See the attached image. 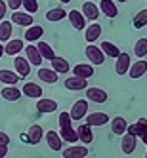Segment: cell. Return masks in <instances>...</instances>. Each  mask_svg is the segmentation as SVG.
Here are the masks:
<instances>
[{
    "label": "cell",
    "mask_w": 147,
    "mask_h": 158,
    "mask_svg": "<svg viewBox=\"0 0 147 158\" xmlns=\"http://www.w3.org/2000/svg\"><path fill=\"white\" fill-rule=\"evenodd\" d=\"M84 92H86V99L92 101V103H97V105L105 103V101L109 99V95H107L105 89H101V88H97V86H86Z\"/></svg>",
    "instance_id": "cell-1"
},
{
    "label": "cell",
    "mask_w": 147,
    "mask_h": 158,
    "mask_svg": "<svg viewBox=\"0 0 147 158\" xmlns=\"http://www.w3.org/2000/svg\"><path fill=\"white\" fill-rule=\"evenodd\" d=\"M86 57L90 59L92 65H103L105 63V53L101 52L99 46H96V44H92V42L86 46Z\"/></svg>",
    "instance_id": "cell-2"
},
{
    "label": "cell",
    "mask_w": 147,
    "mask_h": 158,
    "mask_svg": "<svg viewBox=\"0 0 147 158\" xmlns=\"http://www.w3.org/2000/svg\"><path fill=\"white\" fill-rule=\"evenodd\" d=\"M90 101L88 99H78V101H75V105H73V109H71V118L73 120H84V116L88 114V105Z\"/></svg>",
    "instance_id": "cell-3"
},
{
    "label": "cell",
    "mask_w": 147,
    "mask_h": 158,
    "mask_svg": "<svg viewBox=\"0 0 147 158\" xmlns=\"http://www.w3.org/2000/svg\"><path fill=\"white\" fill-rule=\"evenodd\" d=\"M88 147L84 145V143H80V145H76V143H73L67 151H63L61 154H63V158H86L88 156Z\"/></svg>",
    "instance_id": "cell-4"
},
{
    "label": "cell",
    "mask_w": 147,
    "mask_h": 158,
    "mask_svg": "<svg viewBox=\"0 0 147 158\" xmlns=\"http://www.w3.org/2000/svg\"><path fill=\"white\" fill-rule=\"evenodd\" d=\"M84 120H86L88 126H92V128L97 126V128H99V126H105V124H107L111 118H109L107 112H90V114L84 116Z\"/></svg>",
    "instance_id": "cell-5"
},
{
    "label": "cell",
    "mask_w": 147,
    "mask_h": 158,
    "mask_svg": "<svg viewBox=\"0 0 147 158\" xmlns=\"http://www.w3.org/2000/svg\"><path fill=\"white\" fill-rule=\"evenodd\" d=\"M145 73H147V61H145V57H140V61H136V63L130 65V69H128L126 74L130 78H134V80H138V78H141Z\"/></svg>",
    "instance_id": "cell-6"
},
{
    "label": "cell",
    "mask_w": 147,
    "mask_h": 158,
    "mask_svg": "<svg viewBox=\"0 0 147 158\" xmlns=\"http://www.w3.org/2000/svg\"><path fill=\"white\" fill-rule=\"evenodd\" d=\"M117 63H115V71H117V74H120V76H124L128 73V69H130V65H132V57L128 53H124V52H120L119 55H117Z\"/></svg>",
    "instance_id": "cell-7"
},
{
    "label": "cell",
    "mask_w": 147,
    "mask_h": 158,
    "mask_svg": "<svg viewBox=\"0 0 147 158\" xmlns=\"http://www.w3.org/2000/svg\"><path fill=\"white\" fill-rule=\"evenodd\" d=\"M88 86V78H80V76H69L65 80V88L69 92H82V89Z\"/></svg>",
    "instance_id": "cell-8"
},
{
    "label": "cell",
    "mask_w": 147,
    "mask_h": 158,
    "mask_svg": "<svg viewBox=\"0 0 147 158\" xmlns=\"http://www.w3.org/2000/svg\"><path fill=\"white\" fill-rule=\"evenodd\" d=\"M14 69H15V73L21 76V78H25V76H29L31 74V63L27 61V57H21V55H14Z\"/></svg>",
    "instance_id": "cell-9"
},
{
    "label": "cell",
    "mask_w": 147,
    "mask_h": 158,
    "mask_svg": "<svg viewBox=\"0 0 147 158\" xmlns=\"http://www.w3.org/2000/svg\"><path fill=\"white\" fill-rule=\"evenodd\" d=\"M67 17H69L73 29H76V31H84L86 29V17L82 15L80 10H71V12L67 14Z\"/></svg>",
    "instance_id": "cell-10"
},
{
    "label": "cell",
    "mask_w": 147,
    "mask_h": 158,
    "mask_svg": "<svg viewBox=\"0 0 147 158\" xmlns=\"http://www.w3.org/2000/svg\"><path fill=\"white\" fill-rule=\"evenodd\" d=\"M136 143H138V137H136V135H132V133H128V131L122 133L120 149H122L124 154H132V152L136 151Z\"/></svg>",
    "instance_id": "cell-11"
},
{
    "label": "cell",
    "mask_w": 147,
    "mask_h": 158,
    "mask_svg": "<svg viewBox=\"0 0 147 158\" xmlns=\"http://www.w3.org/2000/svg\"><path fill=\"white\" fill-rule=\"evenodd\" d=\"M37 110L40 114H50V112L58 110V103L54 99H46V97H38L37 99Z\"/></svg>",
    "instance_id": "cell-12"
},
{
    "label": "cell",
    "mask_w": 147,
    "mask_h": 158,
    "mask_svg": "<svg viewBox=\"0 0 147 158\" xmlns=\"http://www.w3.org/2000/svg\"><path fill=\"white\" fill-rule=\"evenodd\" d=\"M42 92H44V89L37 82H27V84H23V88H21V94H23L25 97H31V99L42 97Z\"/></svg>",
    "instance_id": "cell-13"
},
{
    "label": "cell",
    "mask_w": 147,
    "mask_h": 158,
    "mask_svg": "<svg viewBox=\"0 0 147 158\" xmlns=\"http://www.w3.org/2000/svg\"><path fill=\"white\" fill-rule=\"evenodd\" d=\"M42 139H44V130H42V126H40V124H32V126L29 128V131H27V141L31 145H38Z\"/></svg>",
    "instance_id": "cell-14"
},
{
    "label": "cell",
    "mask_w": 147,
    "mask_h": 158,
    "mask_svg": "<svg viewBox=\"0 0 147 158\" xmlns=\"http://www.w3.org/2000/svg\"><path fill=\"white\" fill-rule=\"evenodd\" d=\"M12 23L14 25H19V27H29L32 25L35 21H32V14H21L19 10H14V14H12Z\"/></svg>",
    "instance_id": "cell-15"
},
{
    "label": "cell",
    "mask_w": 147,
    "mask_h": 158,
    "mask_svg": "<svg viewBox=\"0 0 147 158\" xmlns=\"http://www.w3.org/2000/svg\"><path fill=\"white\" fill-rule=\"evenodd\" d=\"M25 57H27V61L31 65H35V67H40L42 61H44L42 55H40V52H38V48L35 46V44H31V46L25 48Z\"/></svg>",
    "instance_id": "cell-16"
},
{
    "label": "cell",
    "mask_w": 147,
    "mask_h": 158,
    "mask_svg": "<svg viewBox=\"0 0 147 158\" xmlns=\"http://www.w3.org/2000/svg\"><path fill=\"white\" fill-rule=\"evenodd\" d=\"M44 137H46V143H48V147H50L52 151H61V147H63V139H61V135H59L58 131L50 130V131L44 133Z\"/></svg>",
    "instance_id": "cell-17"
},
{
    "label": "cell",
    "mask_w": 147,
    "mask_h": 158,
    "mask_svg": "<svg viewBox=\"0 0 147 158\" xmlns=\"http://www.w3.org/2000/svg\"><path fill=\"white\" fill-rule=\"evenodd\" d=\"M23 46H25V44H23V40H21V38H10V40H6V46H4V53L6 55H12V57H14V55H17V53H21V50H23Z\"/></svg>",
    "instance_id": "cell-18"
},
{
    "label": "cell",
    "mask_w": 147,
    "mask_h": 158,
    "mask_svg": "<svg viewBox=\"0 0 147 158\" xmlns=\"http://www.w3.org/2000/svg\"><path fill=\"white\" fill-rule=\"evenodd\" d=\"M76 135H78V141L84 143V145H90L94 141V135H92V126H88V124H80V126L76 128Z\"/></svg>",
    "instance_id": "cell-19"
},
{
    "label": "cell",
    "mask_w": 147,
    "mask_h": 158,
    "mask_svg": "<svg viewBox=\"0 0 147 158\" xmlns=\"http://www.w3.org/2000/svg\"><path fill=\"white\" fill-rule=\"evenodd\" d=\"M50 61H52V69L58 73V74H67V73H69V69H71L69 61H67L65 57H58V55H54Z\"/></svg>",
    "instance_id": "cell-20"
},
{
    "label": "cell",
    "mask_w": 147,
    "mask_h": 158,
    "mask_svg": "<svg viewBox=\"0 0 147 158\" xmlns=\"http://www.w3.org/2000/svg\"><path fill=\"white\" fill-rule=\"evenodd\" d=\"M73 74L80 78H90L94 76V65L92 63H78L73 67Z\"/></svg>",
    "instance_id": "cell-21"
},
{
    "label": "cell",
    "mask_w": 147,
    "mask_h": 158,
    "mask_svg": "<svg viewBox=\"0 0 147 158\" xmlns=\"http://www.w3.org/2000/svg\"><path fill=\"white\" fill-rule=\"evenodd\" d=\"M44 36V29L40 25H29V29L25 31V42H37Z\"/></svg>",
    "instance_id": "cell-22"
},
{
    "label": "cell",
    "mask_w": 147,
    "mask_h": 158,
    "mask_svg": "<svg viewBox=\"0 0 147 158\" xmlns=\"http://www.w3.org/2000/svg\"><path fill=\"white\" fill-rule=\"evenodd\" d=\"M99 14H103V15H107V17H117V14H119V10H117V4L113 2V0H101L99 2Z\"/></svg>",
    "instance_id": "cell-23"
},
{
    "label": "cell",
    "mask_w": 147,
    "mask_h": 158,
    "mask_svg": "<svg viewBox=\"0 0 147 158\" xmlns=\"http://www.w3.org/2000/svg\"><path fill=\"white\" fill-rule=\"evenodd\" d=\"M80 12H82V15H84L86 19L96 21V19H97V15H99V6H97V4H94V2H84Z\"/></svg>",
    "instance_id": "cell-24"
},
{
    "label": "cell",
    "mask_w": 147,
    "mask_h": 158,
    "mask_svg": "<svg viewBox=\"0 0 147 158\" xmlns=\"http://www.w3.org/2000/svg\"><path fill=\"white\" fill-rule=\"evenodd\" d=\"M2 97L6 101H17L21 97V88H17L15 84H6L2 89Z\"/></svg>",
    "instance_id": "cell-25"
},
{
    "label": "cell",
    "mask_w": 147,
    "mask_h": 158,
    "mask_svg": "<svg viewBox=\"0 0 147 158\" xmlns=\"http://www.w3.org/2000/svg\"><path fill=\"white\" fill-rule=\"evenodd\" d=\"M21 80V76L15 71H10V69H0V82L4 86L6 84H17Z\"/></svg>",
    "instance_id": "cell-26"
},
{
    "label": "cell",
    "mask_w": 147,
    "mask_h": 158,
    "mask_svg": "<svg viewBox=\"0 0 147 158\" xmlns=\"http://www.w3.org/2000/svg\"><path fill=\"white\" fill-rule=\"evenodd\" d=\"M109 122H111V131L115 133V135H122L124 131H126V128H128L126 118H122V116H115V118L109 120Z\"/></svg>",
    "instance_id": "cell-27"
},
{
    "label": "cell",
    "mask_w": 147,
    "mask_h": 158,
    "mask_svg": "<svg viewBox=\"0 0 147 158\" xmlns=\"http://www.w3.org/2000/svg\"><path fill=\"white\" fill-rule=\"evenodd\" d=\"M99 36H101V25H99V23H92L90 27L84 29V38H86L88 44H90V42H96Z\"/></svg>",
    "instance_id": "cell-28"
},
{
    "label": "cell",
    "mask_w": 147,
    "mask_h": 158,
    "mask_svg": "<svg viewBox=\"0 0 147 158\" xmlns=\"http://www.w3.org/2000/svg\"><path fill=\"white\" fill-rule=\"evenodd\" d=\"M99 48H101V52L105 53V57H113V59H115L117 55L120 53V48L117 46V44L109 42V40H103V42L99 44Z\"/></svg>",
    "instance_id": "cell-29"
},
{
    "label": "cell",
    "mask_w": 147,
    "mask_h": 158,
    "mask_svg": "<svg viewBox=\"0 0 147 158\" xmlns=\"http://www.w3.org/2000/svg\"><path fill=\"white\" fill-rule=\"evenodd\" d=\"M126 131L132 133V135H136V137H140L143 131H147V118H140L136 124H130V126L126 128Z\"/></svg>",
    "instance_id": "cell-30"
},
{
    "label": "cell",
    "mask_w": 147,
    "mask_h": 158,
    "mask_svg": "<svg viewBox=\"0 0 147 158\" xmlns=\"http://www.w3.org/2000/svg\"><path fill=\"white\" fill-rule=\"evenodd\" d=\"M65 17H67V12L63 8H50L46 12V19L50 21V23H58V21H61Z\"/></svg>",
    "instance_id": "cell-31"
},
{
    "label": "cell",
    "mask_w": 147,
    "mask_h": 158,
    "mask_svg": "<svg viewBox=\"0 0 147 158\" xmlns=\"http://www.w3.org/2000/svg\"><path fill=\"white\" fill-rule=\"evenodd\" d=\"M38 78L42 82H46V84H55L59 76L54 69H38Z\"/></svg>",
    "instance_id": "cell-32"
},
{
    "label": "cell",
    "mask_w": 147,
    "mask_h": 158,
    "mask_svg": "<svg viewBox=\"0 0 147 158\" xmlns=\"http://www.w3.org/2000/svg\"><path fill=\"white\" fill-rule=\"evenodd\" d=\"M12 31H14V23L12 21H0V42H6L12 38Z\"/></svg>",
    "instance_id": "cell-33"
},
{
    "label": "cell",
    "mask_w": 147,
    "mask_h": 158,
    "mask_svg": "<svg viewBox=\"0 0 147 158\" xmlns=\"http://www.w3.org/2000/svg\"><path fill=\"white\" fill-rule=\"evenodd\" d=\"M37 48H38V52H40V55H42V59H52L54 57V50H52V46L48 42H44V40H37Z\"/></svg>",
    "instance_id": "cell-34"
},
{
    "label": "cell",
    "mask_w": 147,
    "mask_h": 158,
    "mask_svg": "<svg viewBox=\"0 0 147 158\" xmlns=\"http://www.w3.org/2000/svg\"><path fill=\"white\" fill-rule=\"evenodd\" d=\"M59 135H61V139H63V141H67V143H71V145L78 141V135H76V130H73L71 126H69V128H61Z\"/></svg>",
    "instance_id": "cell-35"
},
{
    "label": "cell",
    "mask_w": 147,
    "mask_h": 158,
    "mask_svg": "<svg viewBox=\"0 0 147 158\" xmlns=\"http://www.w3.org/2000/svg\"><path fill=\"white\" fill-rule=\"evenodd\" d=\"M134 53H136V57H145L147 55V38H140L134 44Z\"/></svg>",
    "instance_id": "cell-36"
},
{
    "label": "cell",
    "mask_w": 147,
    "mask_h": 158,
    "mask_svg": "<svg viewBox=\"0 0 147 158\" xmlns=\"http://www.w3.org/2000/svg\"><path fill=\"white\" fill-rule=\"evenodd\" d=\"M145 25H147V8L140 10V12L136 14V17H134V27L136 29H143Z\"/></svg>",
    "instance_id": "cell-37"
},
{
    "label": "cell",
    "mask_w": 147,
    "mask_h": 158,
    "mask_svg": "<svg viewBox=\"0 0 147 158\" xmlns=\"http://www.w3.org/2000/svg\"><path fill=\"white\" fill-rule=\"evenodd\" d=\"M21 6L27 14H37L38 12V0H21Z\"/></svg>",
    "instance_id": "cell-38"
},
{
    "label": "cell",
    "mask_w": 147,
    "mask_h": 158,
    "mask_svg": "<svg viewBox=\"0 0 147 158\" xmlns=\"http://www.w3.org/2000/svg\"><path fill=\"white\" fill-rule=\"evenodd\" d=\"M59 128H69L71 124H73V118H71V114L69 112H59Z\"/></svg>",
    "instance_id": "cell-39"
},
{
    "label": "cell",
    "mask_w": 147,
    "mask_h": 158,
    "mask_svg": "<svg viewBox=\"0 0 147 158\" xmlns=\"http://www.w3.org/2000/svg\"><path fill=\"white\" fill-rule=\"evenodd\" d=\"M6 6H8V8L14 12V10H19V8H21V0H8Z\"/></svg>",
    "instance_id": "cell-40"
},
{
    "label": "cell",
    "mask_w": 147,
    "mask_h": 158,
    "mask_svg": "<svg viewBox=\"0 0 147 158\" xmlns=\"http://www.w3.org/2000/svg\"><path fill=\"white\" fill-rule=\"evenodd\" d=\"M0 145H10V135L6 131H0Z\"/></svg>",
    "instance_id": "cell-41"
},
{
    "label": "cell",
    "mask_w": 147,
    "mask_h": 158,
    "mask_svg": "<svg viewBox=\"0 0 147 158\" xmlns=\"http://www.w3.org/2000/svg\"><path fill=\"white\" fill-rule=\"evenodd\" d=\"M6 2H4V0H0V21H2L4 17H6Z\"/></svg>",
    "instance_id": "cell-42"
},
{
    "label": "cell",
    "mask_w": 147,
    "mask_h": 158,
    "mask_svg": "<svg viewBox=\"0 0 147 158\" xmlns=\"http://www.w3.org/2000/svg\"><path fill=\"white\" fill-rule=\"evenodd\" d=\"M8 154V145H0V158H4Z\"/></svg>",
    "instance_id": "cell-43"
},
{
    "label": "cell",
    "mask_w": 147,
    "mask_h": 158,
    "mask_svg": "<svg viewBox=\"0 0 147 158\" xmlns=\"http://www.w3.org/2000/svg\"><path fill=\"white\" fill-rule=\"evenodd\" d=\"M140 137H141V139H143V143H145V145H147V131H143V133H141V135H140Z\"/></svg>",
    "instance_id": "cell-44"
},
{
    "label": "cell",
    "mask_w": 147,
    "mask_h": 158,
    "mask_svg": "<svg viewBox=\"0 0 147 158\" xmlns=\"http://www.w3.org/2000/svg\"><path fill=\"white\" fill-rule=\"evenodd\" d=\"M2 55H4V46L0 44V57H2Z\"/></svg>",
    "instance_id": "cell-45"
},
{
    "label": "cell",
    "mask_w": 147,
    "mask_h": 158,
    "mask_svg": "<svg viewBox=\"0 0 147 158\" xmlns=\"http://www.w3.org/2000/svg\"><path fill=\"white\" fill-rule=\"evenodd\" d=\"M59 2H61V4H69V2H71V0H59Z\"/></svg>",
    "instance_id": "cell-46"
},
{
    "label": "cell",
    "mask_w": 147,
    "mask_h": 158,
    "mask_svg": "<svg viewBox=\"0 0 147 158\" xmlns=\"http://www.w3.org/2000/svg\"><path fill=\"white\" fill-rule=\"evenodd\" d=\"M117 2H126V0H117Z\"/></svg>",
    "instance_id": "cell-47"
},
{
    "label": "cell",
    "mask_w": 147,
    "mask_h": 158,
    "mask_svg": "<svg viewBox=\"0 0 147 158\" xmlns=\"http://www.w3.org/2000/svg\"><path fill=\"white\" fill-rule=\"evenodd\" d=\"M145 156H147V151H145Z\"/></svg>",
    "instance_id": "cell-48"
}]
</instances>
